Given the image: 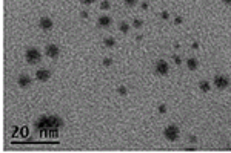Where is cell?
I'll use <instances>...</instances> for the list:
<instances>
[{
	"label": "cell",
	"instance_id": "7c38bea8",
	"mask_svg": "<svg viewBox=\"0 0 231 153\" xmlns=\"http://www.w3.org/2000/svg\"><path fill=\"white\" fill-rule=\"evenodd\" d=\"M199 89H200L202 92H210V89H211V84L208 83L206 80H202V81H199Z\"/></svg>",
	"mask_w": 231,
	"mask_h": 153
},
{
	"label": "cell",
	"instance_id": "2e32d148",
	"mask_svg": "<svg viewBox=\"0 0 231 153\" xmlns=\"http://www.w3.org/2000/svg\"><path fill=\"white\" fill-rule=\"evenodd\" d=\"M111 8V3L108 2V0H102V2H100V9L102 11H108Z\"/></svg>",
	"mask_w": 231,
	"mask_h": 153
},
{
	"label": "cell",
	"instance_id": "83f0119b",
	"mask_svg": "<svg viewBox=\"0 0 231 153\" xmlns=\"http://www.w3.org/2000/svg\"><path fill=\"white\" fill-rule=\"evenodd\" d=\"M199 46H200V44H199V41H193V44H191V47H193V49H199Z\"/></svg>",
	"mask_w": 231,
	"mask_h": 153
},
{
	"label": "cell",
	"instance_id": "5bb4252c",
	"mask_svg": "<svg viewBox=\"0 0 231 153\" xmlns=\"http://www.w3.org/2000/svg\"><path fill=\"white\" fill-rule=\"evenodd\" d=\"M119 31H120L122 34H128V32H129V24H128L126 21H122V23L119 24Z\"/></svg>",
	"mask_w": 231,
	"mask_h": 153
},
{
	"label": "cell",
	"instance_id": "30bf717a",
	"mask_svg": "<svg viewBox=\"0 0 231 153\" xmlns=\"http://www.w3.org/2000/svg\"><path fill=\"white\" fill-rule=\"evenodd\" d=\"M111 24H112V18L109 15H106V14H103V15H100L97 18V26L99 28H109Z\"/></svg>",
	"mask_w": 231,
	"mask_h": 153
},
{
	"label": "cell",
	"instance_id": "9a60e30c",
	"mask_svg": "<svg viewBox=\"0 0 231 153\" xmlns=\"http://www.w3.org/2000/svg\"><path fill=\"white\" fill-rule=\"evenodd\" d=\"M142 26H143V20H142V18H134V20H133V28L140 29Z\"/></svg>",
	"mask_w": 231,
	"mask_h": 153
},
{
	"label": "cell",
	"instance_id": "f546056e",
	"mask_svg": "<svg viewBox=\"0 0 231 153\" xmlns=\"http://www.w3.org/2000/svg\"><path fill=\"white\" fill-rule=\"evenodd\" d=\"M194 2H196V0H194Z\"/></svg>",
	"mask_w": 231,
	"mask_h": 153
},
{
	"label": "cell",
	"instance_id": "52a82bcc",
	"mask_svg": "<svg viewBox=\"0 0 231 153\" xmlns=\"http://www.w3.org/2000/svg\"><path fill=\"white\" fill-rule=\"evenodd\" d=\"M45 54H46V57H50V58H57L59 54H60V49H59L57 44L50 43V44H46V47H45Z\"/></svg>",
	"mask_w": 231,
	"mask_h": 153
},
{
	"label": "cell",
	"instance_id": "8fae6325",
	"mask_svg": "<svg viewBox=\"0 0 231 153\" xmlns=\"http://www.w3.org/2000/svg\"><path fill=\"white\" fill-rule=\"evenodd\" d=\"M187 67H188L190 70H197L199 61H197L196 58H188V60H187Z\"/></svg>",
	"mask_w": 231,
	"mask_h": 153
},
{
	"label": "cell",
	"instance_id": "4316f807",
	"mask_svg": "<svg viewBox=\"0 0 231 153\" xmlns=\"http://www.w3.org/2000/svg\"><path fill=\"white\" fill-rule=\"evenodd\" d=\"M80 17H82V18H88V17H89L88 11H82V12H80Z\"/></svg>",
	"mask_w": 231,
	"mask_h": 153
},
{
	"label": "cell",
	"instance_id": "277c9868",
	"mask_svg": "<svg viewBox=\"0 0 231 153\" xmlns=\"http://www.w3.org/2000/svg\"><path fill=\"white\" fill-rule=\"evenodd\" d=\"M154 72H156L157 75H160V76H165V75H168V72H170V64H168L165 60H159V61L156 63V66H154Z\"/></svg>",
	"mask_w": 231,
	"mask_h": 153
},
{
	"label": "cell",
	"instance_id": "603a6c76",
	"mask_svg": "<svg viewBox=\"0 0 231 153\" xmlns=\"http://www.w3.org/2000/svg\"><path fill=\"white\" fill-rule=\"evenodd\" d=\"M182 21H183V18H182V17H180V15H177V17H176V18H174V23H176V24H180V23H182Z\"/></svg>",
	"mask_w": 231,
	"mask_h": 153
},
{
	"label": "cell",
	"instance_id": "6da1fadb",
	"mask_svg": "<svg viewBox=\"0 0 231 153\" xmlns=\"http://www.w3.org/2000/svg\"><path fill=\"white\" fill-rule=\"evenodd\" d=\"M63 119L57 115H43L37 119L36 127L37 130H50V129H57V127H62Z\"/></svg>",
	"mask_w": 231,
	"mask_h": 153
},
{
	"label": "cell",
	"instance_id": "d4e9b609",
	"mask_svg": "<svg viewBox=\"0 0 231 153\" xmlns=\"http://www.w3.org/2000/svg\"><path fill=\"white\" fill-rule=\"evenodd\" d=\"M80 2H82L83 5H91V3H94L96 0H80Z\"/></svg>",
	"mask_w": 231,
	"mask_h": 153
},
{
	"label": "cell",
	"instance_id": "5b68a950",
	"mask_svg": "<svg viewBox=\"0 0 231 153\" xmlns=\"http://www.w3.org/2000/svg\"><path fill=\"white\" fill-rule=\"evenodd\" d=\"M213 83H214V86H216L217 89H226V87L229 86V78H228L226 75H216L214 80H213Z\"/></svg>",
	"mask_w": 231,
	"mask_h": 153
},
{
	"label": "cell",
	"instance_id": "3957f363",
	"mask_svg": "<svg viewBox=\"0 0 231 153\" xmlns=\"http://www.w3.org/2000/svg\"><path fill=\"white\" fill-rule=\"evenodd\" d=\"M25 60H26V63H29V64H37V63H40V60H42L40 50H39L37 47H29V49H26Z\"/></svg>",
	"mask_w": 231,
	"mask_h": 153
},
{
	"label": "cell",
	"instance_id": "cb8c5ba5",
	"mask_svg": "<svg viewBox=\"0 0 231 153\" xmlns=\"http://www.w3.org/2000/svg\"><path fill=\"white\" fill-rule=\"evenodd\" d=\"M188 139H190V142H194V144L197 142V136H194V135H190Z\"/></svg>",
	"mask_w": 231,
	"mask_h": 153
},
{
	"label": "cell",
	"instance_id": "484cf974",
	"mask_svg": "<svg viewBox=\"0 0 231 153\" xmlns=\"http://www.w3.org/2000/svg\"><path fill=\"white\" fill-rule=\"evenodd\" d=\"M140 6H142V9H143V11H147V9L150 8V3H148V2H143Z\"/></svg>",
	"mask_w": 231,
	"mask_h": 153
},
{
	"label": "cell",
	"instance_id": "7402d4cb",
	"mask_svg": "<svg viewBox=\"0 0 231 153\" xmlns=\"http://www.w3.org/2000/svg\"><path fill=\"white\" fill-rule=\"evenodd\" d=\"M173 60H174V63H176V64H180V63H182L180 55H174V57H173Z\"/></svg>",
	"mask_w": 231,
	"mask_h": 153
},
{
	"label": "cell",
	"instance_id": "ba28073f",
	"mask_svg": "<svg viewBox=\"0 0 231 153\" xmlns=\"http://www.w3.org/2000/svg\"><path fill=\"white\" fill-rule=\"evenodd\" d=\"M36 78H37V81H40V83H46V81L51 78V72H50L48 69H39V70L36 72Z\"/></svg>",
	"mask_w": 231,
	"mask_h": 153
},
{
	"label": "cell",
	"instance_id": "d6986e66",
	"mask_svg": "<svg viewBox=\"0 0 231 153\" xmlns=\"http://www.w3.org/2000/svg\"><path fill=\"white\" fill-rule=\"evenodd\" d=\"M102 64H103L105 67H109V66L112 64V58H108V57H106V58H103V61H102Z\"/></svg>",
	"mask_w": 231,
	"mask_h": 153
},
{
	"label": "cell",
	"instance_id": "44dd1931",
	"mask_svg": "<svg viewBox=\"0 0 231 153\" xmlns=\"http://www.w3.org/2000/svg\"><path fill=\"white\" fill-rule=\"evenodd\" d=\"M160 18L162 20H170V12L168 11H162L160 12Z\"/></svg>",
	"mask_w": 231,
	"mask_h": 153
},
{
	"label": "cell",
	"instance_id": "f1b7e54d",
	"mask_svg": "<svg viewBox=\"0 0 231 153\" xmlns=\"http://www.w3.org/2000/svg\"><path fill=\"white\" fill-rule=\"evenodd\" d=\"M222 2H223L225 5H231V0H222Z\"/></svg>",
	"mask_w": 231,
	"mask_h": 153
},
{
	"label": "cell",
	"instance_id": "9c48e42d",
	"mask_svg": "<svg viewBox=\"0 0 231 153\" xmlns=\"http://www.w3.org/2000/svg\"><path fill=\"white\" fill-rule=\"evenodd\" d=\"M31 76L29 75H26V73H22V75H19L17 76V84L20 86V87H23V89H25V87H29L31 86Z\"/></svg>",
	"mask_w": 231,
	"mask_h": 153
},
{
	"label": "cell",
	"instance_id": "8992f818",
	"mask_svg": "<svg viewBox=\"0 0 231 153\" xmlns=\"http://www.w3.org/2000/svg\"><path fill=\"white\" fill-rule=\"evenodd\" d=\"M53 26H54V21H53L51 17H46V15L40 17V20H39V28H40L42 31H51Z\"/></svg>",
	"mask_w": 231,
	"mask_h": 153
},
{
	"label": "cell",
	"instance_id": "7a4b0ae2",
	"mask_svg": "<svg viewBox=\"0 0 231 153\" xmlns=\"http://www.w3.org/2000/svg\"><path fill=\"white\" fill-rule=\"evenodd\" d=\"M164 136H165L167 141L174 142V141H177L179 136H180V129H179L177 125H174V124H170V125H167L165 129H164Z\"/></svg>",
	"mask_w": 231,
	"mask_h": 153
},
{
	"label": "cell",
	"instance_id": "4fadbf2b",
	"mask_svg": "<svg viewBox=\"0 0 231 153\" xmlns=\"http://www.w3.org/2000/svg\"><path fill=\"white\" fill-rule=\"evenodd\" d=\"M103 44H105L108 49H111V47L116 46V40H114L112 37H105V38H103Z\"/></svg>",
	"mask_w": 231,
	"mask_h": 153
},
{
	"label": "cell",
	"instance_id": "e0dca14e",
	"mask_svg": "<svg viewBox=\"0 0 231 153\" xmlns=\"http://www.w3.org/2000/svg\"><path fill=\"white\" fill-rule=\"evenodd\" d=\"M117 93H119L120 96H125V95L128 93V89H126L125 86H119V87H117Z\"/></svg>",
	"mask_w": 231,
	"mask_h": 153
},
{
	"label": "cell",
	"instance_id": "ac0fdd59",
	"mask_svg": "<svg viewBox=\"0 0 231 153\" xmlns=\"http://www.w3.org/2000/svg\"><path fill=\"white\" fill-rule=\"evenodd\" d=\"M167 109H168L167 104H159V107H157V110H159L160 115H165V113H167Z\"/></svg>",
	"mask_w": 231,
	"mask_h": 153
},
{
	"label": "cell",
	"instance_id": "ffe728a7",
	"mask_svg": "<svg viewBox=\"0 0 231 153\" xmlns=\"http://www.w3.org/2000/svg\"><path fill=\"white\" fill-rule=\"evenodd\" d=\"M123 3H125L128 8H133V6L137 3V0H123Z\"/></svg>",
	"mask_w": 231,
	"mask_h": 153
}]
</instances>
